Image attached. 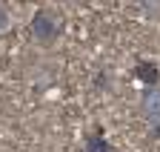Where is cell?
I'll use <instances>...</instances> for the list:
<instances>
[{
  "label": "cell",
  "instance_id": "1",
  "mask_svg": "<svg viewBox=\"0 0 160 152\" xmlns=\"http://www.w3.org/2000/svg\"><path fill=\"white\" fill-rule=\"evenodd\" d=\"M60 32H63V23H60V17L54 12H49V9H37L34 12V17H32V34H34L37 43H43V46L54 43L60 37Z\"/></svg>",
  "mask_w": 160,
  "mask_h": 152
},
{
  "label": "cell",
  "instance_id": "2",
  "mask_svg": "<svg viewBox=\"0 0 160 152\" xmlns=\"http://www.w3.org/2000/svg\"><path fill=\"white\" fill-rule=\"evenodd\" d=\"M140 112H143V118L152 126L160 123V89L157 86L154 89H146L143 95H140Z\"/></svg>",
  "mask_w": 160,
  "mask_h": 152
},
{
  "label": "cell",
  "instance_id": "3",
  "mask_svg": "<svg viewBox=\"0 0 160 152\" xmlns=\"http://www.w3.org/2000/svg\"><path fill=\"white\" fill-rule=\"evenodd\" d=\"M134 78H137L140 83H146V89H154V86L160 83V69H157V63H152V60H137V63H134Z\"/></svg>",
  "mask_w": 160,
  "mask_h": 152
},
{
  "label": "cell",
  "instance_id": "4",
  "mask_svg": "<svg viewBox=\"0 0 160 152\" xmlns=\"http://www.w3.org/2000/svg\"><path fill=\"white\" fill-rule=\"evenodd\" d=\"M83 152H114V146L103 138V132H92V135L86 138V146H83Z\"/></svg>",
  "mask_w": 160,
  "mask_h": 152
},
{
  "label": "cell",
  "instance_id": "5",
  "mask_svg": "<svg viewBox=\"0 0 160 152\" xmlns=\"http://www.w3.org/2000/svg\"><path fill=\"white\" fill-rule=\"evenodd\" d=\"M9 29V12L3 9V3H0V34H3Z\"/></svg>",
  "mask_w": 160,
  "mask_h": 152
},
{
  "label": "cell",
  "instance_id": "6",
  "mask_svg": "<svg viewBox=\"0 0 160 152\" xmlns=\"http://www.w3.org/2000/svg\"><path fill=\"white\" fill-rule=\"evenodd\" d=\"M149 135H152V138H160V123H157V126H152V132H149Z\"/></svg>",
  "mask_w": 160,
  "mask_h": 152
}]
</instances>
